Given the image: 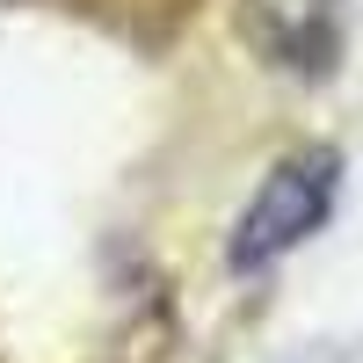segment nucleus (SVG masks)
I'll list each match as a JSON object with an SVG mask.
<instances>
[{"instance_id": "2", "label": "nucleus", "mask_w": 363, "mask_h": 363, "mask_svg": "<svg viewBox=\"0 0 363 363\" xmlns=\"http://www.w3.org/2000/svg\"><path fill=\"white\" fill-rule=\"evenodd\" d=\"M240 37L269 66L327 73V58L342 51V0H240Z\"/></svg>"}, {"instance_id": "3", "label": "nucleus", "mask_w": 363, "mask_h": 363, "mask_svg": "<svg viewBox=\"0 0 363 363\" xmlns=\"http://www.w3.org/2000/svg\"><path fill=\"white\" fill-rule=\"evenodd\" d=\"M87 15H131V8H167V0H73Z\"/></svg>"}, {"instance_id": "1", "label": "nucleus", "mask_w": 363, "mask_h": 363, "mask_svg": "<svg viewBox=\"0 0 363 363\" xmlns=\"http://www.w3.org/2000/svg\"><path fill=\"white\" fill-rule=\"evenodd\" d=\"M335 174H342L335 153H298V160H284L262 182L247 218H240V233H233V269L240 277H255V269H269L277 255H291L306 233H320L327 203H335Z\"/></svg>"}]
</instances>
